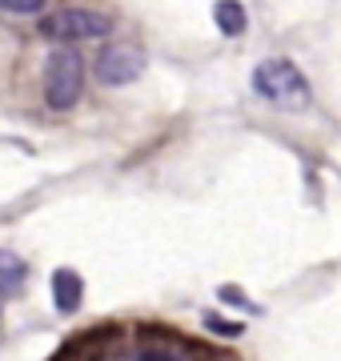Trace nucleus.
<instances>
[{
  "mask_svg": "<svg viewBox=\"0 0 341 361\" xmlns=\"http://www.w3.org/2000/svg\"><path fill=\"white\" fill-rule=\"evenodd\" d=\"M253 92L261 101L285 109V113H302L309 104V80L302 77V68L285 61V56H273V61H261L253 68Z\"/></svg>",
  "mask_w": 341,
  "mask_h": 361,
  "instance_id": "1",
  "label": "nucleus"
},
{
  "mask_svg": "<svg viewBox=\"0 0 341 361\" xmlns=\"http://www.w3.org/2000/svg\"><path fill=\"white\" fill-rule=\"evenodd\" d=\"M85 92V61L73 49H53L44 65V104L56 113H68Z\"/></svg>",
  "mask_w": 341,
  "mask_h": 361,
  "instance_id": "2",
  "label": "nucleus"
},
{
  "mask_svg": "<svg viewBox=\"0 0 341 361\" xmlns=\"http://www.w3.org/2000/svg\"><path fill=\"white\" fill-rule=\"evenodd\" d=\"M40 37L49 40H101L113 37V16L97 8H61L40 20Z\"/></svg>",
  "mask_w": 341,
  "mask_h": 361,
  "instance_id": "3",
  "label": "nucleus"
},
{
  "mask_svg": "<svg viewBox=\"0 0 341 361\" xmlns=\"http://www.w3.org/2000/svg\"><path fill=\"white\" fill-rule=\"evenodd\" d=\"M144 73V52L141 44L132 40H117V44H105L101 56H97V80L105 89H125Z\"/></svg>",
  "mask_w": 341,
  "mask_h": 361,
  "instance_id": "4",
  "label": "nucleus"
},
{
  "mask_svg": "<svg viewBox=\"0 0 341 361\" xmlns=\"http://www.w3.org/2000/svg\"><path fill=\"white\" fill-rule=\"evenodd\" d=\"M53 297H56V310L61 313H73L80 305V297H85V285L73 269H56L53 273Z\"/></svg>",
  "mask_w": 341,
  "mask_h": 361,
  "instance_id": "5",
  "label": "nucleus"
},
{
  "mask_svg": "<svg viewBox=\"0 0 341 361\" xmlns=\"http://www.w3.org/2000/svg\"><path fill=\"white\" fill-rule=\"evenodd\" d=\"M213 20H217V28H221L225 37H241V32H245V25H249V16H245V8H241L237 0H217Z\"/></svg>",
  "mask_w": 341,
  "mask_h": 361,
  "instance_id": "6",
  "label": "nucleus"
},
{
  "mask_svg": "<svg viewBox=\"0 0 341 361\" xmlns=\"http://www.w3.org/2000/svg\"><path fill=\"white\" fill-rule=\"evenodd\" d=\"M28 277L25 261L13 257V253H0V293H13V289H20Z\"/></svg>",
  "mask_w": 341,
  "mask_h": 361,
  "instance_id": "7",
  "label": "nucleus"
},
{
  "mask_svg": "<svg viewBox=\"0 0 341 361\" xmlns=\"http://www.w3.org/2000/svg\"><path fill=\"white\" fill-rule=\"evenodd\" d=\"M4 13H16V16H37L44 13V0H0Z\"/></svg>",
  "mask_w": 341,
  "mask_h": 361,
  "instance_id": "8",
  "label": "nucleus"
},
{
  "mask_svg": "<svg viewBox=\"0 0 341 361\" xmlns=\"http://www.w3.org/2000/svg\"><path fill=\"white\" fill-rule=\"evenodd\" d=\"M209 325H213V329H221L225 337H237V334H241V325H229V322H221V317H209Z\"/></svg>",
  "mask_w": 341,
  "mask_h": 361,
  "instance_id": "9",
  "label": "nucleus"
}]
</instances>
